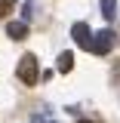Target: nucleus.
<instances>
[{"label":"nucleus","instance_id":"1","mask_svg":"<svg viewBox=\"0 0 120 123\" xmlns=\"http://www.w3.org/2000/svg\"><path fill=\"white\" fill-rule=\"evenodd\" d=\"M15 74H19V80H22V83H28V86H34V83H37V77H40V71H37V59H34V55H22V59H19V68H15Z\"/></svg>","mask_w":120,"mask_h":123},{"label":"nucleus","instance_id":"2","mask_svg":"<svg viewBox=\"0 0 120 123\" xmlns=\"http://www.w3.org/2000/svg\"><path fill=\"white\" fill-rule=\"evenodd\" d=\"M111 46H114V31L102 28V31H95V34H92L89 49L95 52V55H108V52H111Z\"/></svg>","mask_w":120,"mask_h":123},{"label":"nucleus","instance_id":"3","mask_svg":"<svg viewBox=\"0 0 120 123\" xmlns=\"http://www.w3.org/2000/svg\"><path fill=\"white\" fill-rule=\"evenodd\" d=\"M71 37H74V43L80 46V49H89V43H92V31H89V25H86V22H74Z\"/></svg>","mask_w":120,"mask_h":123},{"label":"nucleus","instance_id":"4","mask_svg":"<svg viewBox=\"0 0 120 123\" xmlns=\"http://www.w3.org/2000/svg\"><path fill=\"white\" fill-rule=\"evenodd\" d=\"M6 34H9L13 40H25V37H28V25H25V22H9V25H6Z\"/></svg>","mask_w":120,"mask_h":123},{"label":"nucleus","instance_id":"5","mask_svg":"<svg viewBox=\"0 0 120 123\" xmlns=\"http://www.w3.org/2000/svg\"><path fill=\"white\" fill-rule=\"evenodd\" d=\"M56 68H59L62 74H68V71L74 68V55H71V52H62V55H59V62H56Z\"/></svg>","mask_w":120,"mask_h":123},{"label":"nucleus","instance_id":"6","mask_svg":"<svg viewBox=\"0 0 120 123\" xmlns=\"http://www.w3.org/2000/svg\"><path fill=\"white\" fill-rule=\"evenodd\" d=\"M102 15H105L108 22H114V15H117V0H102Z\"/></svg>","mask_w":120,"mask_h":123},{"label":"nucleus","instance_id":"7","mask_svg":"<svg viewBox=\"0 0 120 123\" xmlns=\"http://www.w3.org/2000/svg\"><path fill=\"white\" fill-rule=\"evenodd\" d=\"M13 6H15V0H0V15L13 12Z\"/></svg>","mask_w":120,"mask_h":123},{"label":"nucleus","instance_id":"8","mask_svg":"<svg viewBox=\"0 0 120 123\" xmlns=\"http://www.w3.org/2000/svg\"><path fill=\"white\" fill-rule=\"evenodd\" d=\"M80 123H89V120H80Z\"/></svg>","mask_w":120,"mask_h":123}]
</instances>
